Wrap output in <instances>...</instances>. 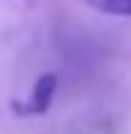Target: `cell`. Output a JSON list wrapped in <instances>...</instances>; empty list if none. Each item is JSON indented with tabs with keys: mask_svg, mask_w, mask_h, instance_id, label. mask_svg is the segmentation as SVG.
Here are the masks:
<instances>
[{
	"mask_svg": "<svg viewBox=\"0 0 131 134\" xmlns=\"http://www.w3.org/2000/svg\"><path fill=\"white\" fill-rule=\"evenodd\" d=\"M85 3L109 16H131V0H85Z\"/></svg>",
	"mask_w": 131,
	"mask_h": 134,
	"instance_id": "obj_2",
	"label": "cell"
},
{
	"mask_svg": "<svg viewBox=\"0 0 131 134\" xmlns=\"http://www.w3.org/2000/svg\"><path fill=\"white\" fill-rule=\"evenodd\" d=\"M55 88H57V77L52 74V71H46V74L38 77V82L33 85V93H30V99H27V104H22V107L14 104V109H19V112H25V115H44L46 109H49V104H52Z\"/></svg>",
	"mask_w": 131,
	"mask_h": 134,
	"instance_id": "obj_1",
	"label": "cell"
}]
</instances>
